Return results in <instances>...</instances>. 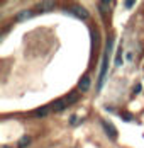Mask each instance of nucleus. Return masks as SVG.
I'll return each mask as SVG.
<instances>
[{
	"label": "nucleus",
	"mask_w": 144,
	"mask_h": 148,
	"mask_svg": "<svg viewBox=\"0 0 144 148\" xmlns=\"http://www.w3.org/2000/svg\"><path fill=\"white\" fill-rule=\"evenodd\" d=\"M112 45H114V41L109 39V45H107V49H105V55H103V58H102V68H100V75H98V89H102L103 80H105L107 66H109V53H110V49H112Z\"/></svg>",
	"instance_id": "obj_1"
},
{
	"label": "nucleus",
	"mask_w": 144,
	"mask_h": 148,
	"mask_svg": "<svg viewBox=\"0 0 144 148\" xmlns=\"http://www.w3.org/2000/svg\"><path fill=\"white\" fill-rule=\"evenodd\" d=\"M68 12L73 14L75 17H78V19H88V10L82 5H73V7L68 9Z\"/></svg>",
	"instance_id": "obj_2"
},
{
	"label": "nucleus",
	"mask_w": 144,
	"mask_h": 148,
	"mask_svg": "<svg viewBox=\"0 0 144 148\" xmlns=\"http://www.w3.org/2000/svg\"><path fill=\"white\" fill-rule=\"evenodd\" d=\"M102 126H103V130H105L107 136H110L112 140H117V130L114 128L112 123H109V121H102Z\"/></svg>",
	"instance_id": "obj_3"
},
{
	"label": "nucleus",
	"mask_w": 144,
	"mask_h": 148,
	"mask_svg": "<svg viewBox=\"0 0 144 148\" xmlns=\"http://www.w3.org/2000/svg\"><path fill=\"white\" fill-rule=\"evenodd\" d=\"M68 106V102H66V99H58V101H54L53 102V106H51V109L54 111V112H59V111H63L65 107Z\"/></svg>",
	"instance_id": "obj_4"
},
{
	"label": "nucleus",
	"mask_w": 144,
	"mask_h": 148,
	"mask_svg": "<svg viewBox=\"0 0 144 148\" xmlns=\"http://www.w3.org/2000/svg\"><path fill=\"white\" fill-rule=\"evenodd\" d=\"M90 84H92V82H90V77L85 75V77H82V80L78 82V89L82 90V92H86V90L90 89Z\"/></svg>",
	"instance_id": "obj_5"
},
{
	"label": "nucleus",
	"mask_w": 144,
	"mask_h": 148,
	"mask_svg": "<svg viewBox=\"0 0 144 148\" xmlns=\"http://www.w3.org/2000/svg\"><path fill=\"white\" fill-rule=\"evenodd\" d=\"M49 112H51V107H49V106H44L41 109H36V111L32 112V116H34V118H44V116H48Z\"/></svg>",
	"instance_id": "obj_6"
},
{
	"label": "nucleus",
	"mask_w": 144,
	"mask_h": 148,
	"mask_svg": "<svg viewBox=\"0 0 144 148\" xmlns=\"http://www.w3.org/2000/svg\"><path fill=\"white\" fill-rule=\"evenodd\" d=\"M32 15V10H20L19 14L15 15V22H22V21H26Z\"/></svg>",
	"instance_id": "obj_7"
},
{
	"label": "nucleus",
	"mask_w": 144,
	"mask_h": 148,
	"mask_svg": "<svg viewBox=\"0 0 144 148\" xmlns=\"http://www.w3.org/2000/svg\"><path fill=\"white\" fill-rule=\"evenodd\" d=\"M37 7H39L41 10H53V9L56 7V3H54V2H41Z\"/></svg>",
	"instance_id": "obj_8"
},
{
	"label": "nucleus",
	"mask_w": 144,
	"mask_h": 148,
	"mask_svg": "<svg viewBox=\"0 0 144 148\" xmlns=\"http://www.w3.org/2000/svg\"><path fill=\"white\" fill-rule=\"evenodd\" d=\"M29 143H31V138H29L27 134H26V136H22V138L19 140L17 147H19V148H27V147H29Z\"/></svg>",
	"instance_id": "obj_9"
},
{
	"label": "nucleus",
	"mask_w": 144,
	"mask_h": 148,
	"mask_svg": "<svg viewBox=\"0 0 144 148\" xmlns=\"http://www.w3.org/2000/svg\"><path fill=\"white\" fill-rule=\"evenodd\" d=\"M78 99H80V94H78V92H71V94H70V95L66 97V102H68V106H70V104L76 102Z\"/></svg>",
	"instance_id": "obj_10"
},
{
	"label": "nucleus",
	"mask_w": 144,
	"mask_h": 148,
	"mask_svg": "<svg viewBox=\"0 0 144 148\" xmlns=\"http://www.w3.org/2000/svg\"><path fill=\"white\" fill-rule=\"evenodd\" d=\"M109 7H110V2H109V0H102V2H100V12H102V15L107 14Z\"/></svg>",
	"instance_id": "obj_11"
},
{
	"label": "nucleus",
	"mask_w": 144,
	"mask_h": 148,
	"mask_svg": "<svg viewBox=\"0 0 144 148\" xmlns=\"http://www.w3.org/2000/svg\"><path fill=\"white\" fill-rule=\"evenodd\" d=\"M122 65V46L117 49V56H115V66H120Z\"/></svg>",
	"instance_id": "obj_12"
},
{
	"label": "nucleus",
	"mask_w": 144,
	"mask_h": 148,
	"mask_svg": "<svg viewBox=\"0 0 144 148\" xmlns=\"http://www.w3.org/2000/svg\"><path fill=\"white\" fill-rule=\"evenodd\" d=\"M120 116L124 118V121H132V119H134V116L129 114V112H120Z\"/></svg>",
	"instance_id": "obj_13"
},
{
	"label": "nucleus",
	"mask_w": 144,
	"mask_h": 148,
	"mask_svg": "<svg viewBox=\"0 0 144 148\" xmlns=\"http://www.w3.org/2000/svg\"><path fill=\"white\" fill-rule=\"evenodd\" d=\"M124 5H126V9H132V7L136 5V2H134V0H129V2H126Z\"/></svg>",
	"instance_id": "obj_14"
},
{
	"label": "nucleus",
	"mask_w": 144,
	"mask_h": 148,
	"mask_svg": "<svg viewBox=\"0 0 144 148\" xmlns=\"http://www.w3.org/2000/svg\"><path fill=\"white\" fill-rule=\"evenodd\" d=\"M70 123H71V124H76V123H78V118H76V116H71V118H70Z\"/></svg>",
	"instance_id": "obj_15"
},
{
	"label": "nucleus",
	"mask_w": 144,
	"mask_h": 148,
	"mask_svg": "<svg viewBox=\"0 0 144 148\" xmlns=\"http://www.w3.org/2000/svg\"><path fill=\"white\" fill-rule=\"evenodd\" d=\"M139 90H141V84H137V85L134 87V92H136V94H139Z\"/></svg>",
	"instance_id": "obj_16"
},
{
	"label": "nucleus",
	"mask_w": 144,
	"mask_h": 148,
	"mask_svg": "<svg viewBox=\"0 0 144 148\" xmlns=\"http://www.w3.org/2000/svg\"><path fill=\"white\" fill-rule=\"evenodd\" d=\"M2 148H10V147H2Z\"/></svg>",
	"instance_id": "obj_17"
}]
</instances>
